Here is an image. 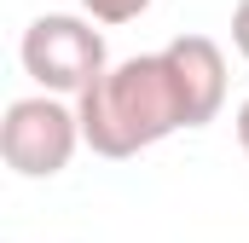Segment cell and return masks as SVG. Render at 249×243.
Listing matches in <instances>:
<instances>
[{"label": "cell", "instance_id": "6da1fadb", "mask_svg": "<svg viewBox=\"0 0 249 243\" xmlns=\"http://www.w3.org/2000/svg\"><path fill=\"white\" fill-rule=\"evenodd\" d=\"M75 116H81V145L93 156H139L151 145H162L168 133L186 127V104H180V87L168 75L162 52H139V58L110 64L81 99H75Z\"/></svg>", "mask_w": 249, "mask_h": 243}, {"label": "cell", "instance_id": "7a4b0ae2", "mask_svg": "<svg viewBox=\"0 0 249 243\" xmlns=\"http://www.w3.org/2000/svg\"><path fill=\"white\" fill-rule=\"evenodd\" d=\"M18 58L29 69V81L41 87V93H87L110 64H105V35L87 23V17H75V12H47V17H35L29 29H23V47H18Z\"/></svg>", "mask_w": 249, "mask_h": 243}, {"label": "cell", "instance_id": "3957f363", "mask_svg": "<svg viewBox=\"0 0 249 243\" xmlns=\"http://www.w3.org/2000/svg\"><path fill=\"white\" fill-rule=\"evenodd\" d=\"M81 145V116L53 99V93H29V99H12L6 104V122H0V156L12 174L23 180H53L70 168Z\"/></svg>", "mask_w": 249, "mask_h": 243}, {"label": "cell", "instance_id": "277c9868", "mask_svg": "<svg viewBox=\"0 0 249 243\" xmlns=\"http://www.w3.org/2000/svg\"><path fill=\"white\" fill-rule=\"evenodd\" d=\"M168 75L180 87V104H186V127H209L226 104V52L209 41V35H174L162 47Z\"/></svg>", "mask_w": 249, "mask_h": 243}, {"label": "cell", "instance_id": "8992f818", "mask_svg": "<svg viewBox=\"0 0 249 243\" xmlns=\"http://www.w3.org/2000/svg\"><path fill=\"white\" fill-rule=\"evenodd\" d=\"M232 47L249 58V0H238V12H232Z\"/></svg>", "mask_w": 249, "mask_h": 243}, {"label": "cell", "instance_id": "52a82bcc", "mask_svg": "<svg viewBox=\"0 0 249 243\" xmlns=\"http://www.w3.org/2000/svg\"><path fill=\"white\" fill-rule=\"evenodd\" d=\"M232 122H238V145H244V156H249V99L238 104V116H232Z\"/></svg>", "mask_w": 249, "mask_h": 243}, {"label": "cell", "instance_id": "5b68a950", "mask_svg": "<svg viewBox=\"0 0 249 243\" xmlns=\"http://www.w3.org/2000/svg\"><path fill=\"white\" fill-rule=\"evenodd\" d=\"M81 6H87V17H93V23H133L151 0H81Z\"/></svg>", "mask_w": 249, "mask_h": 243}]
</instances>
